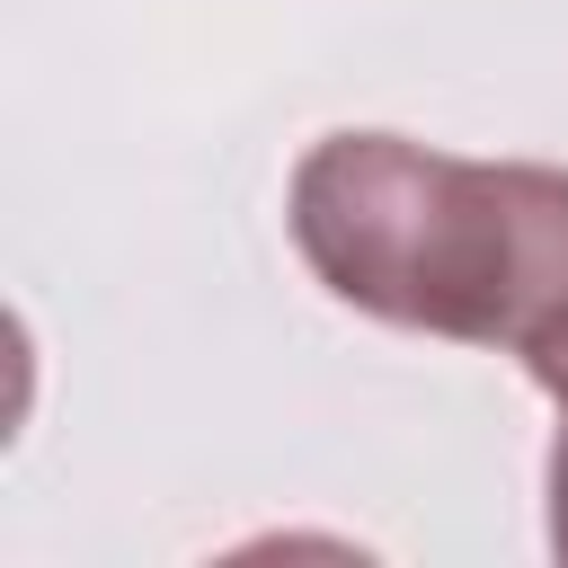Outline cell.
Masks as SVG:
<instances>
[{
    "mask_svg": "<svg viewBox=\"0 0 568 568\" xmlns=\"http://www.w3.org/2000/svg\"><path fill=\"white\" fill-rule=\"evenodd\" d=\"M550 541L568 550V435H559V453H550Z\"/></svg>",
    "mask_w": 568,
    "mask_h": 568,
    "instance_id": "3957f363",
    "label": "cell"
},
{
    "mask_svg": "<svg viewBox=\"0 0 568 568\" xmlns=\"http://www.w3.org/2000/svg\"><path fill=\"white\" fill-rule=\"evenodd\" d=\"M515 355H524V373H532V382L559 399V435H568V302H559V311H550V320H541V328H532Z\"/></svg>",
    "mask_w": 568,
    "mask_h": 568,
    "instance_id": "7a4b0ae2",
    "label": "cell"
},
{
    "mask_svg": "<svg viewBox=\"0 0 568 568\" xmlns=\"http://www.w3.org/2000/svg\"><path fill=\"white\" fill-rule=\"evenodd\" d=\"M293 240L337 302L390 328L524 346L568 302V169L328 133L293 169Z\"/></svg>",
    "mask_w": 568,
    "mask_h": 568,
    "instance_id": "6da1fadb",
    "label": "cell"
}]
</instances>
